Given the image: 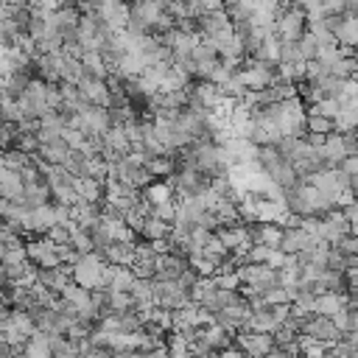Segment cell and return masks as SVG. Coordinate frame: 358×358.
I'll use <instances>...</instances> for the list:
<instances>
[{
    "mask_svg": "<svg viewBox=\"0 0 358 358\" xmlns=\"http://www.w3.org/2000/svg\"><path fill=\"white\" fill-rule=\"evenodd\" d=\"M104 268H107V257L101 252H90V255H81L78 263L73 266V280L84 288H98L104 286Z\"/></svg>",
    "mask_w": 358,
    "mask_h": 358,
    "instance_id": "1",
    "label": "cell"
},
{
    "mask_svg": "<svg viewBox=\"0 0 358 358\" xmlns=\"http://www.w3.org/2000/svg\"><path fill=\"white\" fill-rule=\"evenodd\" d=\"M308 31V14L299 6H286L277 12V36L286 42H299Z\"/></svg>",
    "mask_w": 358,
    "mask_h": 358,
    "instance_id": "2",
    "label": "cell"
},
{
    "mask_svg": "<svg viewBox=\"0 0 358 358\" xmlns=\"http://www.w3.org/2000/svg\"><path fill=\"white\" fill-rule=\"evenodd\" d=\"M238 275H241V280H244V283L255 286V291H260V294H266L268 288L280 286L277 268H272L268 263H246V266H241V268H238Z\"/></svg>",
    "mask_w": 358,
    "mask_h": 358,
    "instance_id": "3",
    "label": "cell"
},
{
    "mask_svg": "<svg viewBox=\"0 0 358 358\" xmlns=\"http://www.w3.org/2000/svg\"><path fill=\"white\" fill-rule=\"evenodd\" d=\"M76 87H78V93H81V98H84L87 104L112 107V90H109L107 78H98V76H93V73L87 70Z\"/></svg>",
    "mask_w": 358,
    "mask_h": 358,
    "instance_id": "4",
    "label": "cell"
},
{
    "mask_svg": "<svg viewBox=\"0 0 358 358\" xmlns=\"http://www.w3.org/2000/svg\"><path fill=\"white\" fill-rule=\"evenodd\" d=\"M235 344L249 355V358H266L277 347L275 341V333H255V330H238L235 333Z\"/></svg>",
    "mask_w": 358,
    "mask_h": 358,
    "instance_id": "5",
    "label": "cell"
},
{
    "mask_svg": "<svg viewBox=\"0 0 358 358\" xmlns=\"http://www.w3.org/2000/svg\"><path fill=\"white\" fill-rule=\"evenodd\" d=\"M302 333L319 339V341H325V344H336V341H341V336H344V333L339 330V325L333 322V317H322V313H310L308 319H302Z\"/></svg>",
    "mask_w": 358,
    "mask_h": 358,
    "instance_id": "6",
    "label": "cell"
},
{
    "mask_svg": "<svg viewBox=\"0 0 358 358\" xmlns=\"http://www.w3.org/2000/svg\"><path fill=\"white\" fill-rule=\"evenodd\" d=\"M98 17L112 25L115 31H126L129 28V20H131V6L126 0H104L101 9H98Z\"/></svg>",
    "mask_w": 358,
    "mask_h": 358,
    "instance_id": "7",
    "label": "cell"
},
{
    "mask_svg": "<svg viewBox=\"0 0 358 358\" xmlns=\"http://www.w3.org/2000/svg\"><path fill=\"white\" fill-rule=\"evenodd\" d=\"M330 31L341 45H358V17L352 14H330L328 17Z\"/></svg>",
    "mask_w": 358,
    "mask_h": 358,
    "instance_id": "8",
    "label": "cell"
},
{
    "mask_svg": "<svg viewBox=\"0 0 358 358\" xmlns=\"http://www.w3.org/2000/svg\"><path fill=\"white\" fill-rule=\"evenodd\" d=\"M0 196L12 199V202H20V204L25 202V182H23L20 171L3 165V171H0Z\"/></svg>",
    "mask_w": 358,
    "mask_h": 358,
    "instance_id": "9",
    "label": "cell"
},
{
    "mask_svg": "<svg viewBox=\"0 0 358 358\" xmlns=\"http://www.w3.org/2000/svg\"><path fill=\"white\" fill-rule=\"evenodd\" d=\"M188 266L191 263L182 255H173V252L160 255V260H157V280H179V277L185 275Z\"/></svg>",
    "mask_w": 358,
    "mask_h": 358,
    "instance_id": "10",
    "label": "cell"
},
{
    "mask_svg": "<svg viewBox=\"0 0 358 358\" xmlns=\"http://www.w3.org/2000/svg\"><path fill=\"white\" fill-rule=\"evenodd\" d=\"M54 224H59V215H56V204L48 202V204H39L31 210V233L34 235H45Z\"/></svg>",
    "mask_w": 358,
    "mask_h": 358,
    "instance_id": "11",
    "label": "cell"
},
{
    "mask_svg": "<svg viewBox=\"0 0 358 358\" xmlns=\"http://www.w3.org/2000/svg\"><path fill=\"white\" fill-rule=\"evenodd\" d=\"M101 255L107 257V263L134 266V263H138V244H118V241H112L107 249H101Z\"/></svg>",
    "mask_w": 358,
    "mask_h": 358,
    "instance_id": "12",
    "label": "cell"
},
{
    "mask_svg": "<svg viewBox=\"0 0 358 358\" xmlns=\"http://www.w3.org/2000/svg\"><path fill=\"white\" fill-rule=\"evenodd\" d=\"M319 151V157L322 160H328L333 168L347 157V143H344V134L341 131H333V134H328V143L322 146V149H317Z\"/></svg>",
    "mask_w": 358,
    "mask_h": 358,
    "instance_id": "13",
    "label": "cell"
},
{
    "mask_svg": "<svg viewBox=\"0 0 358 358\" xmlns=\"http://www.w3.org/2000/svg\"><path fill=\"white\" fill-rule=\"evenodd\" d=\"M23 358H54V347H51V336L36 330L28 344L23 347Z\"/></svg>",
    "mask_w": 358,
    "mask_h": 358,
    "instance_id": "14",
    "label": "cell"
},
{
    "mask_svg": "<svg viewBox=\"0 0 358 358\" xmlns=\"http://www.w3.org/2000/svg\"><path fill=\"white\" fill-rule=\"evenodd\" d=\"M280 328V322L275 319L272 308H263V310H255L252 319L246 322V330H255V333H275Z\"/></svg>",
    "mask_w": 358,
    "mask_h": 358,
    "instance_id": "15",
    "label": "cell"
},
{
    "mask_svg": "<svg viewBox=\"0 0 358 358\" xmlns=\"http://www.w3.org/2000/svg\"><path fill=\"white\" fill-rule=\"evenodd\" d=\"M344 308H347V294H339V291H328L317 299V313H322V317H336Z\"/></svg>",
    "mask_w": 358,
    "mask_h": 358,
    "instance_id": "16",
    "label": "cell"
},
{
    "mask_svg": "<svg viewBox=\"0 0 358 358\" xmlns=\"http://www.w3.org/2000/svg\"><path fill=\"white\" fill-rule=\"evenodd\" d=\"M171 230H173V224H168V221H162L160 215H149L146 218V224H143V233H140V238H146V241H157V238H168L171 235Z\"/></svg>",
    "mask_w": 358,
    "mask_h": 358,
    "instance_id": "17",
    "label": "cell"
},
{
    "mask_svg": "<svg viewBox=\"0 0 358 358\" xmlns=\"http://www.w3.org/2000/svg\"><path fill=\"white\" fill-rule=\"evenodd\" d=\"M252 59H260V62H268V65H280V36L277 34L266 36Z\"/></svg>",
    "mask_w": 358,
    "mask_h": 358,
    "instance_id": "18",
    "label": "cell"
},
{
    "mask_svg": "<svg viewBox=\"0 0 358 358\" xmlns=\"http://www.w3.org/2000/svg\"><path fill=\"white\" fill-rule=\"evenodd\" d=\"M277 78L291 81V84L305 81L308 78V62H280L277 65Z\"/></svg>",
    "mask_w": 358,
    "mask_h": 358,
    "instance_id": "19",
    "label": "cell"
},
{
    "mask_svg": "<svg viewBox=\"0 0 358 358\" xmlns=\"http://www.w3.org/2000/svg\"><path fill=\"white\" fill-rule=\"evenodd\" d=\"M328 347H330V344H325V341H319V339H313V336H308V333H299L302 358H325V355H328Z\"/></svg>",
    "mask_w": 358,
    "mask_h": 358,
    "instance_id": "20",
    "label": "cell"
},
{
    "mask_svg": "<svg viewBox=\"0 0 358 358\" xmlns=\"http://www.w3.org/2000/svg\"><path fill=\"white\" fill-rule=\"evenodd\" d=\"M134 268L131 266H118L115 268V277H112V283H109V288L112 291H129L131 294V286H134Z\"/></svg>",
    "mask_w": 358,
    "mask_h": 358,
    "instance_id": "21",
    "label": "cell"
},
{
    "mask_svg": "<svg viewBox=\"0 0 358 358\" xmlns=\"http://www.w3.org/2000/svg\"><path fill=\"white\" fill-rule=\"evenodd\" d=\"M143 196L151 202V204H160V202H168V199H173L176 193H173V188L165 182V179H162V182H154V185H149L146 191H143Z\"/></svg>",
    "mask_w": 358,
    "mask_h": 358,
    "instance_id": "22",
    "label": "cell"
},
{
    "mask_svg": "<svg viewBox=\"0 0 358 358\" xmlns=\"http://www.w3.org/2000/svg\"><path fill=\"white\" fill-rule=\"evenodd\" d=\"M305 126H308V131H319V134H333V131H339L336 120H333V118H325V115H308Z\"/></svg>",
    "mask_w": 358,
    "mask_h": 358,
    "instance_id": "23",
    "label": "cell"
},
{
    "mask_svg": "<svg viewBox=\"0 0 358 358\" xmlns=\"http://www.w3.org/2000/svg\"><path fill=\"white\" fill-rule=\"evenodd\" d=\"M188 263L196 268V272H199L202 277H215V272H218V263H215V260H210L204 252H202V255H191V257H188Z\"/></svg>",
    "mask_w": 358,
    "mask_h": 358,
    "instance_id": "24",
    "label": "cell"
},
{
    "mask_svg": "<svg viewBox=\"0 0 358 358\" xmlns=\"http://www.w3.org/2000/svg\"><path fill=\"white\" fill-rule=\"evenodd\" d=\"M34 162V154H25V151H20V149H6V154H3V165L6 168H14V171H23L25 165H31Z\"/></svg>",
    "mask_w": 358,
    "mask_h": 358,
    "instance_id": "25",
    "label": "cell"
},
{
    "mask_svg": "<svg viewBox=\"0 0 358 358\" xmlns=\"http://www.w3.org/2000/svg\"><path fill=\"white\" fill-rule=\"evenodd\" d=\"M297 45H299V54H302L305 62H310V59H317V56H319V39L313 36L310 31H305V36H302Z\"/></svg>",
    "mask_w": 358,
    "mask_h": 358,
    "instance_id": "26",
    "label": "cell"
},
{
    "mask_svg": "<svg viewBox=\"0 0 358 358\" xmlns=\"http://www.w3.org/2000/svg\"><path fill=\"white\" fill-rule=\"evenodd\" d=\"M73 246H76L81 255L96 252V241H93V235H90V230H84V227H78V230L73 233Z\"/></svg>",
    "mask_w": 358,
    "mask_h": 358,
    "instance_id": "27",
    "label": "cell"
},
{
    "mask_svg": "<svg viewBox=\"0 0 358 358\" xmlns=\"http://www.w3.org/2000/svg\"><path fill=\"white\" fill-rule=\"evenodd\" d=\"M241 275L238 272H218L215 275V286L221 288V291H235V288H241Z\"/></svg>",
    "mask_w": 358,
    "mask_h": 358,
    "instance_id": "28",
    "label": "cell"
},
{
    "mask_svg": "<svg viewBox=\"0 0 358 358\" xmlns=\"http://www.w3.org/2000/svg\"><path fill=\"white\" fill-rule=\"evenodd\" d=\"M45 235H48L56 246H62V244H73V230L67 227V224H54V227H51L48 233H45Z\"/></svg>",
    "mask_w": 358,
    "mask_h": 358,
    "instance_id": "29",
    "label": "cell"
},
{
    "mask_svg": "<svg viewBox=\"0 0 358 358\" xmlns=\"http://www.w3.org/2000/svg\"><path fill=\"white\" fill-rule=\"evenodd\" d=\"M268 255H272V246L252 244L249 252H246V263H268Z\"/></svg>",
    "mask_w": 358,
    "mask_h": 358,
    "instance_id": "30",
    "label": "cell"
},
{
    "mask_svg": "<svg viewBox=\"0 0 358 358\" xmlns=\"http://www.w3.org/2000/svg\"><path fill=\"white\" fill-rule=\"evenodd\" d=\"M84 140H87V134L81 131V129H76V126H65V143L70 146V149H81L84 146Z\"/></svg>",
    "mask_w": 358,
    "mask_h": 358,
    "instance_id": "31",
    "label": "cell"
},
{
    "mask_svg": "<svg viewBox=\"0 0 358 358\" xmlns=\"http://www.w3.org/2000/svg\"><path fill=\"white\" fill-rule=\"evenodd\" d=\"M65 104H67V101H65L62 87H59V84H48V107L62 112V109H65Z\"/></svg>",
    "mask_w": 358,
    "mask_h": 358,
    "instance_id": "32",
    "label": "cell"
},
{
    "mask_svg": "<svg viewBox=\"0 0 358 358\" xmlns=\"http://www.w3.org/2000/svg\"><path fill=\"white\" fill-rule=\"evenodd\" d=\"M333 322L339 325V330H341V333H347V330H355V317H352V310H350V308L339 310L336 317H333Z\"/></svg>",
    "mask_w": 358,
    "mask_h": 358,
    "instance_id": "33",
    "label": "cell"
},
{
    "mask_svg": "<svg viewBox=\"0 0 358 358\" xmlns=\"http://www.w3.org/2000/svg\"><path fill=\"white\" fill-rule=\"evenodd\" d=\"M3 118L12 120V123H20L23 120V112L17 107V98H3Z\"/></svg>",
    "mask_w": 358,
    "mask_h": 358,
    "instance_id": "34",
    "label": "cell"
},
{
    "mask_svg": "<svg viewBox=\"0 0 358 358\" xmlns=\"http://www.w3.org/2000/svg\"><path fill=\"white\" fill-rule=\"evenodd\" d=\"M336 249H341V252H344V255H350V257H352V255H358V235H352V233H350V235H344V238L336 244Z\"/></svg>",
    "mask_w": 358,
    "mask_h": 358,
    "instance_id": "35",
    "label": "cell"
},
{
    "mask_svg": "<svg viewBox=\"0 0 358 358\" xmlns=\"http://www.w3.org/2000/svg\"><path fill=\"white\" fill-rule=\"evenodd\" d=\"M339 168H341L347 176H358V154H347V157L339 162Z\"/></svg>",
    "mask_w": 358,
    "mask_h": 358,
    "instance_id": "36",
    "label": "cell"
},
{
    "mask_svg": "<svg viewBox=\"0 0 358 358\" xmlns=\"http://www.w3.org/2000/svg\"><path fill=\"white\" fill-rule=\"evenodd\" d=\"M286 260H288V252H283V249H272V255H268V266L277 268V272L286 266Z\"/></svg>",
    "mask_w": 358,
    "mask_h": 358,
    "instance_id": "37",
    "label": "cell"
},
{
    "mask_svg": "<svg viewBox=\"0 0 358 358\" xmlns=\"http://www.w3.org/2000/svg\"><path fill=\"white\" fill-rule=\"evenodd\" d=\"M268 308H272V313H275V319L283 325L288 317H291V305H268Z\"/></svg>",
    "mask_w": 358,
    "mask_h": 358,
    "instance_id": "38",
    "label": "cell"
},
{
    "mask_svg": "<svg viewBox=\"0 0 358 358\" xmlns=\"http://www.w3.org/2000/svg\"><path fill=\"white\" fill-rule=\"evenodd\" d=\"M305 140H308L313 149H322V146L328 143V134H319V131H308V134H305Z\"/></svg>",
    "mask_w": 358,
    "mask_h": 358,
    "instance_id": "39",
    "label": "cell"
},
{
    "mask_svg": "<svg viewBox=\"0 0 358 358\" xmlns=\"http://www.w3.org/2000/svg\"><path fill=\"white\" fill-rule=\"evenodd\" d=\"M218 358H246V352H244L238 344H233V347H227V350H221Z\"/></svg>",
    "mask_w": 358,
    "mask_h": 358,
    "instance_id": "40",
    "label": "cell"
},
{
    "mask_svg": "<svg viewBox=\"0 0 358 358\" xmlns=\"http://www.w3.org/2000/svg\"><path fill=\"white\" fill-rule=\"evenodd\" d=\"M344 277H347V286H350V288H358V266H350L347 272H344Z\"/></svg>",
    "mask_w": 358,
    "mask_h": 358,
    "instance_id": "41",
    "label": "cell"
},
{
    "mask_svg": "<svg viewBox=\"0 0 358 358\" xmlns=\"http://www.w3.org/2000/svg\"><path fill=\"white\" fill-rule=\"evenodd\" d=\"M202 6H204V12H218V9H227V3H224V0H202Z\"/></svg>",
    "mask_w": 358,
    "mask_h": 358,
    "instance_id": "42",
    "label": "cell"
},
{
    "mask_svg": "<svg viewBox=\"0 0 358 358\" xmlns=\"http://www.w3.org/2000/svg\"><path fill=\"white\" fill-rule=\"evenodd\" d=\"M344 14L358 17V0H344Z\"/></svg>",
    "mask_w": 358,
    "mask_h": 358,
    "instance_id": "43",
    "label": "cell"
},
{
    "mask_svg": "<svg viewBox=\"0 0 358 358\" xmlns=\"http://www.w3.org/2000/svg\"><path fill=\"white\" fill-rule=\"evenodd\" d=\"M350 191L358 196V176H352V179H350Z\"/></svg>",
    "mask_w": 358,
    "mask_h": 358,
    "instance_id": "44",
    "label": "cell"
},
{
    "mask_svg": "<svg viewBox=\"0 0 358 358\" xmlns=\"http://www.w3.org/2000/svg\"><path fill=\"white\" fill-rule=\"evenodd\" d=\"M54 358H78V355H54Z\"/></svg>",
    "mask_w": 358,
    "mask_h": 358,
    "instance_id": "45",
    "label": "cell"
},
{
    "mask_svg": "<svg viewBox=\"0 0 358 358\" xmlns=\"http://www.w3.org/2000/svg\"><path fill=\"white\" fill-rule=\"evenodd\" d=\"M224 3H227V6H230V3H235V0H224Z\"/></svg>",
    "mask_w": 358,
    "mask_h": 358,
    "instance_id": "46",
    "label": "cell"
}]
</instances>
